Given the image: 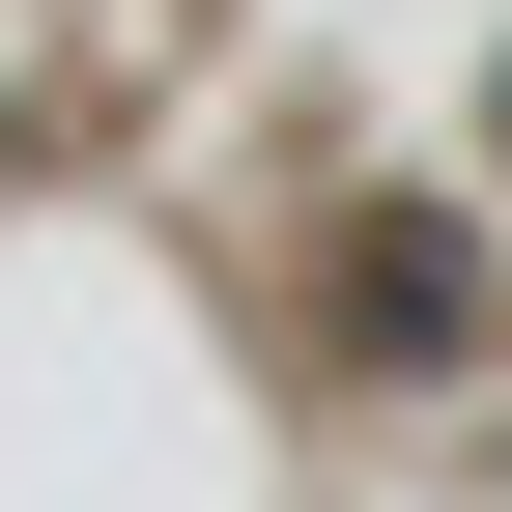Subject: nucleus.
Listing matches in <instances>:
<instances>
[{
  "instance_id": "f03ea898",
  "label": "nucleus",
  "mask_w": 512,
  "mask_h": 512,
  "mask_svg": "<svg viewBox=\"0 0 512 512\" xmlns=\"http://www.w3.org/2000/svg\"><path fill=\"white\" fill-rule=\"evenodd\" d=\"M484 143H512V57H484Z\"/></svg>"
},
{
  "instance_id": "f257e3e1",
  "label": "nucleus",
  "mask_w": 512,
  "mask_h": 512,
  "mask_svg": "<svg viewBox=\"0 0 512 512\" xmlns=\"http://www.w3.org/2000/svg\"><path fill=\"white\" fill-rule=\"evenodd\" d=\"M313 313H342L370 399H427V370H484V228H456V200H370L342 256H313Z\"/></svg>"
}]
</instances>
